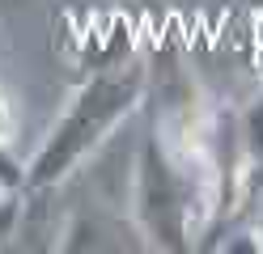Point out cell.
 I'll return each instance as SVG.
<instances>
[{
    "label": "cell",
    "instance_id": "cell-1",
    "mask_svg": "<svg viewBox=\"0 0 263 254\" xmlns=\"http://www.w3.org/2000/svg\"><path fill=\"white\" fill-rule=\"evenodd\" d=\"M140 93H144V68L123 64V60L110 64V68H98V72L77 89L68 110L60 114V123L47 131L43 148L30 157L26 191H51L55 182H64L132 110H136Z\"/></svg>",
    "mask_w": 263,
    "mask_h": 254
},
{
    "label": "cell",
    "instance_id": "cell-4",
    "mask_svg": "<svg viewBox=\"0 0 263 254\" xmlns=\"http://www.w3.org/2000/svg\"><path fill=\"white\" fill-rule=\"evenodd\" d=\"M9 135H13V106H9V97L0 93V144H9Z\"/></svg>",
    "mask_w": 263,
    "mask_h": 254
},
{
    "label": "cell",
    "instance_id": "cell-2",
    "mask_svg": "<svg viewBox=\"0 0 263 254\" xmlns=\"http://www.w3.org/2000/svg\"><path fill=\"white\" fill-rule=\"evenodd\" d=\"M195 208L208 212V203L195 186V169L183 152H174L161 135H144L140 161H136V186H132V216L140 233L157 250H187L191 233L200 229Z\"/></svg>",
    "mask_w": 263,
    "mask_h": 254
},
{
    "label": "cell",
    "instance_id": "cell-3",
    "mask_svg": "<svg viewBox=\"0 0 263 254\" xmlns=\"http://www.w3.org/2000/svg\"><path fill=\"white\" fill-rule=\"evenodd\" d=\"M30 191H0V246H9V237H17L22 212H26Z\"/></svg>",
    "mask_w": 263,
    "mask_h": 254
}]
</instances>
